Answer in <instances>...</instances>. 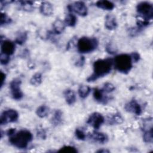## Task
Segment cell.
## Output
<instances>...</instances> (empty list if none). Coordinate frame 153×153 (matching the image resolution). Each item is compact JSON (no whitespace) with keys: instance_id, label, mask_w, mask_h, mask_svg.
<instances>
[{"instance_id":"11","label":"cell","mask_w":153,"mask_h":153,"mask_svg":"<svg viewBox=\"0 0 153 153\" xmlns=\"http://www.w3.org/2000/svg\"><path fill=\"white\" fill-rule=\"evenodd\" d=\"M124 108L126 111L133 113L136 115H140L142 112L141 106L136 100L129 101L126 104Z\"/></svg>"},{"instance_id":"27","label":"cell","mask_w":153,"mask_h":153,"mask_svg":"<svg viewBox=\"0 0 153 153\" xmlns=\"http://www.w3.org/2000/svg\"><path fill=\"white\" fill-rule=\"evenodd\" d=\"M20 6L22 7V9L25 11H32L33 10V2L32 1H19L18 2Z\"/></svg>"},{"instance_id":"22","label":"cell","mask_w":153,"mask_h":153,"mask_svg":"<svg viewBox=\"0 0 153 153\" xmlns=\"http://www.w3.org/2000/svg\"><path fill=\"white\" fill-rule=\"evenodd\" d=\"M78 92L81 98L85 99L88 96V94L91 92V88L88 85H81L79 86Z\"/></svg>"},{"instance_id":"35","label":"cell","mask_w":153,"mask_h":153,"mask_svg":"<svg viewBox=\"0 0 153 153\" xmlns=\"http://www.w3.org/2000/svg\"><path fill=\"white\" fill-rule=\"evenodd\" d=\"M130 56H131L133 62H134V63H136L138 61H139L140 59V54L137 52H133L132 53L130 54Z\"/></svg>"},{"instance_id":"2","label":"cell","mask_w":153,"mask_h":153,"mask_svg":"<svg viewBox=\"0 0 153 153\" xmlns=\"http://www.w3.org/2000/svg\"><path fill=\"white\" fill-rule=\"evenodd\" d=\"M32 139V133L26 129L16 131L13 135L9 136L10 143L18 149L26 148Z\"/></svg>"},{"instance_id":"37","label":"cell","mask_w":153,"mask_h":153,"mask_svg":"<svg viewBox=\"0 0 153 153\" xmlns=\"http://www.w3.org/2000/svg\"><path fill=\"white\" fill-rule=\"evenodd\" d=\"M85 63V58L84 56H81L79 57V59L76 62V63H75V65L77 66H79V67H81L84 65Z\"/></svg>"},{"instance_id":"31","label":"cell","mask_w":153,"mask_h":153,"mask_svg":"<svg viewBox=\"0 0 153 153\" xmlns=\"http://www.w3.org/2000/svg\"><path fill=\"white\" fill-rule=\"evenodd\" d=\"M115 89V86L111 82H106L104 84L102 90L105 93H109L112 92Z\"/></svg>"},{"instance_id":"30","label":"cell","mask_w":153,"mask_h":153,"mask_svg":"<svg viewBox=\"0 0 153 153\" xmlns=\"http://www.w3.org/2000/svg\"><path fill=\"white\" fill-rule=\"evenodd\" d=\"M75 135L78 140H84L86 138V134L81 128H77L75 131Z\"/></svg>"},{"instance_id":"10","label":"cell","mask_w":153,"mask_h":153,"mask_svg":"<svg viewBox=\"0 0 153 153\" xmlns=\"http://www.w3.org/2000/svg\"><path fill=\"white\" fill-rule=\"evenodd\" d=\"M1 53L10 56L14 54L16 50V45L13 41L7 39L1 41Z\"/></svg>"},{"instance_id":"34","label":"cell","mask_w":153,"mask_h":153,"mask_svg":"<svg viewBox=\"0 0 153 153\" xmlns=\"http://www.w3.org/2000/svg\"><path fill=\"white\" fill-rule=\"evenodd\" d=\"M106 51L109 54H114L116 53L117 50L111 43H109L106 45Z\"/></svg>"},{"instance_id":"23","label":"cell","mask_w":153,"mask_h":153,"mask_svg":"<svg viewBox=\"0 0 153 153\" xmlns=\"http://www.w3.org/2000/svg\"><path fill=\"white\" fill-rule=\"evenodd\" d=\"M123 118L120 113H115L108 118V123L110 124H120L123 122Z\"/></svg>"},{"instance_id":"5","label":"cell","mask_w":153,"mask_h":153,"mask_svg":"<svg viewBox=\"0 0 153 153\" xmlns=\"http://www.w3.org/2000/svg\"><path fill=\"white\" fill-rule=\"evenodd\" d=\"M136 11L141 18L149 21L153 18V5L147 1H142L136 5Z\"/></svg>"},{"instance_id":"7","label":"cell","mask_w":153,"mask_h":153,"mask_svg":"<svg viewBox=\"0 0 153 153\" xmlns=\"http://www.w3.org/2000/svg\"><path fill=\"white\" fill-rule=\"evenodd\" d=\"M19 118V113L13 109H9L3 111L0 117L1 125L16 122Z\"/></svg>"},{"instance_id":"16","label":"cell","mask_w":153,"mask_h":153,"mask_svg":"<svg viewBox=\"0 0 153 153\" xmlns=\"http://www.w3.org/2000/svg\"><path fill=\"white\" fill-rule=\"evenodd\" d=\"M66 25L63 21L59 19H57L53 23V33L55 34H61L65 29Z\"/></svg>"},{"instance_id":"14","label":"cell","mask_w":153,"mask_h":153,"mask_svg":"<svg viewBox=\"0 0 153 153\" xmlns=\"http://www.w3.org/2000/svg\"><path fill=\"white\" fill-rule=\"evenodd\" d=\"M104 92L102 89L97 88H94L93 90V97L97 102L105 104L108 101V98L107 96H105Z\"/></svg>"},{"instance_id":"13","label":"cell","mask_w":153,"mask_h":153,"mask_svg":"<svg viewBox=\"0 0 153 153\" xmlns=\"http://www.w3.org/2000/svg\"><path fill=\"white\" fill-rule=\"evenodd\" d=\"M118 23L116 17L113 14H108L105 17V27L110 30L115 29L117 27Z\"/></svg>"},{"instance_id":"26","label":"cell","mask_w":153,"mask_h":153,"mask_svg":"<svg viewBox=\"0 0 153 153\" xmlns=\"http://www.w3.org/2000/svg\"><path fill=\"white\" fill-rule=\"evenodd\" d=\"M27 39V33L26 32H20L16 38L15 42L19 45H23Z\"/></svg>"},{"instance_id":"32","label":"cell","mask_w":153,"mask_h":153,"mask_svg":"<svg viewBox=\"0 0 153 153\" xmlns=\"http://www.w3.org/2000/svg\"><path fill=\"white\" fill-rule=\"evenodd\" d=\"M76 38H77L76 36H74V37L71 38L70 41L67 44L66 50H69L71 48H72L73 47H74L75 46H76V44H77V41H78V39Z\"/></svg>"},{"instance_id":"36","label":"cell","mask_w":153,"mask_h":153,"mask_svg":"<svg viewBox=\"0 0 153 153\" xmlns=\"http://www.w3.org/2000/svg\"><path fill=\"white\" fill-rule=\"evenodd\" d=\"M37 136L42 139L46 138V132L43 128H39L37 131Z\"/></svg>"},{"instance_id":"12","label":"cell","mask_w":153,"mask_h":153,"mask_svg":"<svg viewBox=\"0 0 153 153\" xmlns=\"http://www.w3.org/2000/svg\"><path fill=\"white\" fill-rule=\"evenodd\" d=\"M88 137L93 141L102 144L106 143L108 140V137L105 133L97 131H94L91 134H89Z\"/></svg>"},{"instance_id":"29","label":"cell","mask_w":153,"mask_h":153,"mask_svg":"<svg viewBox=\"0 0 153 153\" xmlns=\"http://www.w3.org/2000/svg\"><path fill=\"white\" fill-rule=\"evenodd\" d=\"M12 22V20L10 17L8 16V15L5 13H1V22L0 25L1 26L6 25L10 24Z\"/></svg>"},{"instance_id":"4","label":"cell","mask_w":153,"mask_h":153,"mask_svg":"<svg viewBox=\"0 0 153 153\" xmlns=\"http://www.w3.org/2000/svg\"><path fill=\"white\" fill-rule=\"evenodd\" d=\"M99 42L96 38L83 36L78 39L76 47L79 53L84 54L94 51L98 47Z\"/></svg>"},{"instance_id":"25","label":"cell","mask_w":153,"mask_h":153,"mask_svg":"<svg viewBox=\"0 0 153 153\" xmlns=\"http://www.w3.org/2000/svg\"><path fill=\"white\" fill-rule=\"evenodd\" d=\"M143 139L146 143H152L153 140L152 135V127H151L149 128H147L145 130L143 134Z\"/></svg>"},{"instance_id":"18","label":"cell","mask_w":153,"mask_h":153,"mask_svg":"<svg viewBox=\"0 0 153 153\" xmlns=\"http://www.w3.org/2000/svg\"><path fill=\"white\" fill-rule=\"evenodd\" d=\"M96 6L104 10H112L115 7V5L113 2L107 0H100L97 1Z\"/></svg>"},{"instance_id":"1","label":"cell","mask_w":153,"mask_h":153,"mask_svg":"<svg viewBox=\"0 0 153 153\" xmlns=\"http://www.w3.org/2000/svg\"><path fill=\"white\" fill-rule=\"evenodd\" d=\"M114 65L113 59L106 58L96 60L93 65V72L87 78V82H93L110 73Z\"/></svg>"},{"instance_id":"15","label":"cell","mask_w":153,"mask_h":153,"mask_svg":"<svg viewBox=\"0 0 153 153\" xmlns=\"http://www.w3.org/2000/svg\"><path fill=\"white\" fill-rule=\"evenodd\" d=\"M40 13L45 16H50L53 13V7L49 2H43L39 7Z\"/></svg>"},{"instance_id":"20","label":"cell","mask_w":153,"mask_h":153,"mask_svg":"<svg viewBox=\"0 0 153 153\" xmlns=\"http://www.w3.org/2000/svg\"><path fill=\"white\" fill-rule=\"evenodd\" d=\"M64 22L66 25L70 27H74L76 24L77 19L74 14H73L72 13H69L68 14H66Z\"/></svg>"},{"instance_id":"17","label":"cell","mask_w":153,"mask_h":153,"mask_svg":"<svg viewBox=\"0 0 153 153\" xmlns=\"http://www.w3.org/2000/svg\"><path fill=\"white\" fill-rule=\"evenodd\" d=\"M64 97L66 100V102L69 105H72L76 102V95L75 92L71 89L66 90L64 93Z\"/></svg>"},{"instance_id":"19","label":"cell","mask_w":153,"mask_h":153,"mask_svg":"<svg viewBox=\"0 0 153 153\" xmlns=\"http://www.w3.org/2000/svg\"><path fill=\"white\" fill-rule=\"evenodd\" d=\"M62 120H63V112L60 109L56 110L51 119V123L52 125L54 126H59L62 123Z\"/></svg>"},{"instance_id":"9","label":"cell","mask_w":153,"mask_h":153,"mask_svg":"<svg viewBox=\"0 0 153 153\" xmlns=\"http://www.w3.org/2000/svg\"><path fill=\"white\" fill-rule=\"evenodd\" d=\"M105 122L103 116L99 112H93L87 119V123L93 127L94 129H99Z\"/></svg>"},{"instance_id":"24","label":"cell","mask_w":153,"mask_h":153,"mask_svg":"<svg viewBox=\"0 0 153 153\" xmlns=\"http://www.w3.org/2000/svg\"><path fill=\"white\" fill-rule=\"evenodd\" d=\"M42 82V75L37 72L30 79V83L33 86H39Z\"/></svg>"},{"instance_id":"8","label":"cell","mask_w":153,"mask_h":153,"mask_svg":"<svg viewBox=\"0 0 153 153\" xmlns=\"http://www.w3.org/2000/svg\"><path fill=\"white\" fill-rule=\"evenodd\" d=\"M67 8L69 13L75 12L82 17H85L88 14L87 7L82 1H77L72 4H69Z\"/></svg>"},{"instance_id":"40","label":"cell","mask_w":153,"mask_h":153,"mask_svg":"<svg viewBox=\"0 0 153 153\" xmlns=\"http://www.w3.org/2000/svg\"><path fill=\"white\" fill-rule=\"evenodd\" d=\"M110 151L108 149H99L98 151H96V152L97 153H108V152H109Z\"/></svg>"},{"instance_id":"39","label":"cell","mask_w":153,"mask_h":153,"mask_svg":"<svg viewBox=\"0 0 153 153\" xmlns=\"http://www.w3.org/2000/svg\"><path fill=\"white\" fill-rule=\"evenodd\" d=\"M16 131V130L15 128H10L7 131V135L9 137V136L13 135Z\"/></svg>"},{"instance_id":"38","label":"cell","mask_w":153,"mask_h":153,"mask_svg":"<svg viewBox=\"0 0 153 153\" xmlns=\"http://www.w3.org/2000/svg\"><path fill=\"white\" fill-rule=\"evenodd\" d=\"M1 88L3 87V85L4 84V82L6 79V75L5 73H4L2 71H1Z\"/></svg>"},{"instance_id":"33","label":"cell","mask_w":153,"mask_h":153,"mask_svg":"<svg viewBox=\"0 0 153 153\" xmlns=\"http://www.w3.org/2000/svg\"><path fill=\"white\" fill-rule=\"evenodd\" d=\"M10 60V56L8 55H6L2 53H1L0 54V62L2 65H7Z\"/></svg>"},{"instance_id":"6","label":"cell","mask_w":153,"mask_h":153,"mask_svg":"<svg viewBox=\"0 0 153 153\" xmlns=\"http://www.w3.org/2000/svg\"><path fill=\"white\" fill-rule=\"evenodd\" d=\"M22 81L20 79L16 78L10 84V88L12 97L16 100H21L23 97V93L20 88Z\"/></svg>"},{"instance_id":"21","label":"cell","mask_w":153,"mask_h":153,"mask_svg":"<svg viewBox=\"0 0 153 153\" xmlns=\"http://www.w3.org/2000/svg\"><path fill=\"white\" fill-rule=\"evenodd\" d=\"M49 112H50L49 108L45 105L39 106L36 110V115L39 118H43L47 117L49 114Z\"/></svg>"},{"instance_id":"3","label":"cell","mask_w":153,"mask_h":153,"mask_svg":"<svg viewBox=\"0 0 153 153\" xmlns=\"http://www.w3.org/2000/svg\"><path fill=\"white\" fill-rule=\"evenodd\" d=\"M114 61V66L116 70L124 74H128L133 66V61L130 54H120L115 56Z\"/></svg>"},{"instance_id":"28","label":"cell","mask_w":153,"mask_h":153,"mask_svg":"<svg viewBox=\"0 0 153 153\" xmlns=\"http://www.w3.org/2000/svg\"><path fill=\"white\" fill-rule=\"evenodd\" d=\"M57 152L61 153H76L78 150L73 146L66 145L62 147Z\"/></svg>"}]
</instances>
